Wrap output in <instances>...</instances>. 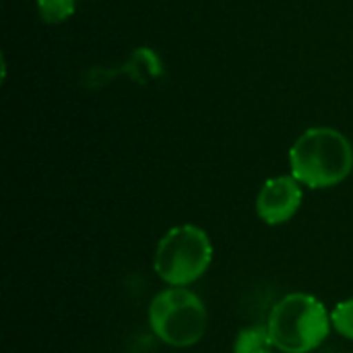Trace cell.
I'll list each match as a JSON object with an SVG mask.
<instances>
[{
  "label": "cell",
  "mask_w": 353,
  "mask_h": 353,
  "mask_svg": "<svg viewBox=\"0 0 353 353\" xmlns=\"http://www.w3.org/2000/svg\"><path fill=\"white\" fill-rule=\"evenodd\" d=\"M207 308L188 288H165L149 304V327L170 347H192L207 331Z\"/></svg>",
  "instance_id": "4"
},
{
  "label": "cell",
  "mask_w": 353,
  "mask_h": 353,
  "mask_svg": "<svg viewBox=\"0 0 353 353\" xmlns=\"http://www.w3.org/2000/svg\"><path fill=\"white\" fill-rule=\"evenodd\" d=\"M211 261L209 234L199 225L184 223L163 234L153 254V269L170 288H188L207 273Z\"/></svg>",
  "instance_id": "3"
},
{
  "label": "cell",
  "mask_w": 353,
  "mask_h": 353,
  "mask_svg": "<svg viewBox=\"0 0 353 353\" xmlns=\"http://www.w3.org/2000/svg\"><path fill=\"white\" fill-rule=\"evenodd\" d=\"M74 8H77V0H37L39 17L50 25L70 19L74 14Z\"/></svg>",
  "instance_id": "7"
},
{
  "label": "cell",
  "mask_w": 353,
  "mask_h": 353,
  "mask_svg": "<svg viewBox=\"0 0 353 353\" xmlns=\"http://www.w3.org/2000/svg\"><path fill=\"white\" fill-rule=\"evenodd\" d=\"M302 205V184L290 176H275L267 180L256 194V215L267 225L288 223Z\"/></svg>",
  "instance_id": "5"
},
{
  "label": "cell",
  "mask_w": 353,
  "mask_h": 353,
  "mask_svg": "<svg viewBox=\"0 0 353 353\" xmlns=\"http://www.w3.org/2000/svg\"><path fill=\"white\" fill-rule=\"evenodd\" d=\"M292 176L308 188H331L341 184L353 170L350 139L329 126L302 132L290 149Z\"/></svg>",
  "instance_id": "1"
},
{
  "label": "cell",
  "mask_w": 353,
  "mask_h": 353,
  "mask_svg": "<svg viewBox=\"0 0 353 353\" xmlns=\"http://www.w3.org/2000/svg\"><path fill=\"white\" fill-rule=\"evenodd\" d=\"M275 345L269 335L267 325L246 327L238 333L234 341V353H273Z\"/></svg>",
  "instance_id": "6"
},
{
  "label": "cell",
  "mask_w": 353,
  "mask_h": 353,
  "mask_svg": "<svg viewBox=\"0 0 353 353\" xmlns=\"http://www.w3.org/2000/svg\"><path fill=\"white\" fill-rule=\"evenodd\" d=\"M267 329L277 352L310 353L327 341L333 325L327 306L319 298L296 292L273 306Z\"/></svg>",
  "instance_id": "2"
},
{
  "label": "cell",
  "mask_w": 353,
  "mask_h": 353,
  "mask_svg": "<svg viewBox=\"0 0 353 353\" xmlns=\"http://www.w3.org/2000/svg\"><path fill=\"white\" fill-rule=\"evenodd\" d=\"M331 325H333L335 333L353 341V298L341 300L339 304H335V308L331 310Z\"/></svg>",
  "instance_id": "8"
}]
</instances>
